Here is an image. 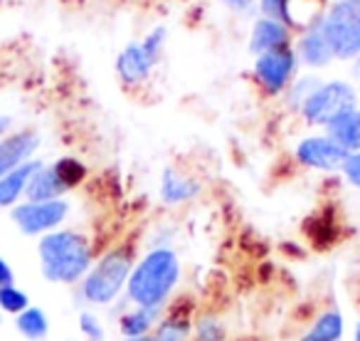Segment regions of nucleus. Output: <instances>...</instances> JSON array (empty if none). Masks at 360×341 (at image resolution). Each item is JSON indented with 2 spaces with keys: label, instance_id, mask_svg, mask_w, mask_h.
<instances>
[{
  "label": "nucleus",
  "instance_id": "1",
  "mask_svg": "<svg viewBox=\"0 0 360 341\" xmlns=\"http://www.w3.org/2000/svg\"><path fill=\"white\" fill-rule=\"evenodd\" d=\"M180 280V260L173 250H153L131 270L129 297L141 309H160Z\"/></svg>",
  "mask_w": 360,
  "mask_h": 341
},
{
  "label": "nucleus",
  "instance_id": "2",
  "mask_svg": "<svg viewBox=\"0 0 360 341\" xmlns=\"http://www.w3.org/2000/svg\"><path fill=\"white\" fill-rule=\"evenodd\" d=\"M40 267L50 282L72 285L91 265V247L84 235L72 230L50 232L40 240Z\"/></svg>",
  "mask_w": 360,
  "mask_h": 341
},
{
  "label": "nucleus",
  "instance_id": "3",
  "mask_svg": "<svg viewBox=\"0 0 360 341\" xmlns=\"http://www.w3.org/2000/svg\"><path fill=\"white\" fill-rule=\"evenodd\" d=\"M131 277V252L119 247L96 262L84 280V297L91 304H111Z\"/></svg>",
  "mask_w": 360,
  "mask_h": 341
},
{
  "label": "nucleus",
  "instance_id": "4",
  "mask_svg": "<svg viewBox=\"0 0 360 341\" xmlns=\"http://www.w3.org/2000/svg\"><path fill=\"white\" fill-rule=\"evenodd\" d=\"M321 30L335 57L360 55V0H338L321 20Z\"/></svg>",
  "mask_w": 360,
  "mask_h": 341
},
{
  "label": "nucleus",
  "instance_id": "5",
  "mask_svg": "<svg viewBox=\"0 0 360 341\" xmlns=\"http://www.w3.org/2000/svg\"><path fill=\"white\" fill-rule=\"evenodd\" d=\"M301 109L311 124L328 126L338 116L355 109V92L345 82H328L323 87H316Z\"/></svg>",
  "mask_w": 360,
  "mask_h": 341
},
{
  "label": "nucleus",
  "instance_id": "6",
  "mask_svg": "<svg viewBox=\"0 0 360 341\" xmlns=\"http://www.w3.org/2000/svg\"><path fill=\"white\" fill-rule=\"evenodd\" d=\"M67 206L65 201H42V203H22L13 211V221L25 235H37V232H47L57 228L65 221Z\"/></svg>",
  "mask_w": 360,
  "mask_h": 341
},
{
  "label": "nucleus",
  "instance_id": "7",
  "mask_svg": "<svg viewBox=\"0 0 360 341\" xmlns=\"http://www.w3.org/2000/svg\"><path fill=\"white\" fill-rule=\"evenodd\" d=\"M294 67H296V55L286 47H279V50H271L259 55L255 65L257 72V80L266 87L269 92H279L286 87V82L291 80L294 75Z\"/></svg>",
  "mask_w": 360,
  "mask_h": 341
},
{
  "label": "nucleus",
  "instance_id": "8",
  "mask_svg": "<svg viewBox=\"0 0 360 341\" xmlns=\"http://www.w3.org/2000/svg\"><path fill=\"white\" fill-rule=\"evenodd\" d=\"M301 163L311 166V168H321V170H333V168H343L345 161H348V151L343 146H338L333 139H326V136H314V139H306L299 144L296 149Z\"/></svg>",
  "mask_w": 360,
  "mask_h": 341
},
{
  "label": "nucleus",
  "instance_id": "9",
  "mask_svg": "<svg viewBox=\"0 0 360 341\" xmlns=\"http://www.w3.org/2000/svg\"><path fill=\"white\" fill-rule=\"evenodd\" d=\"M37 146H40V139L32 131H20V134H13L0 141V178L25 163L35 154Z\"/></svg>",
  "mask_w": 360,
  "mask_h": 341
},
{
  "label": "nucleus",
  "instance_id": "10",
  "mask_svg": "<svg viewBox=\"0 0 360 341\" xmlns=\"http://www.w3.org/2000/svg\"><path fill=\"white\" fill-rule=\"evenodd\" d=\"M153 65H155V57L146 50L143 42H141V45H129L119 55V60H116V70H119L121 80L129 82V85H136V82L146 80Z\"/></svg>",
  "mask_w": 360,
  "mask_h": 341
},
{
  "label": "nucleus",
  "instance_id": "11",
  "mask_svg": "<svg viewBox=\"0 0 360 341\" xmlns=\"http://www.w3.org/2000/svg\"><path fill=\"white\" fill-rule=\"evenodd\" d=\"M40 161H25L22 166L13 168L8 176L0 178V206L8 208L22 196V191H27L30 186L32 176H35L37 170H40Z\"/></svg>",
  "mask_w": 360,
  "mask_h": 341
},
{
  "label": "nucleus",
  "instance_id": "12",
  "mask_svg": "<svg viewBox=\"0 0 360 341\" xmlns=\"http://www.w3.org/2000/svg\"><path fill=\"white\" fill-rule=\"evenodd\" d=\"M65 191H70V188L65 186V181H62L60 173H57L55 163H52V166H40V170L32 176L25 193L32 203H42V201H57Z\"/></svg>",
  "mask_w": 360,
  "mask_h": 341
},
{
  "label": "nucleus",
  "instance_id": "13",
  "mask_svg": "<svg viewBox=\"0 0 360 341\" xmlns=\"http://www.w3.org/2000/svg\"><path fill=\"white\" fill-rule=\"evenodd\" d=\"M286 45H289V27L276 20H269V18L257 20L255 30H252V52L264 55V52L279 50V47Z\"/></svg>",
  "mask_w": 360,
  "mask_h": 341
},
{
  "label": "nucleus",
  "instance_id": "14",
  "mask_svg": "<svg viewBox=\"0 0 360 341\" xmlns=\"http://www.w3.org/2000/svg\"><path fill=\"white\" fill-rule=\"evenodd\" d=\"M328 139H333L338 146H343L345 151H360V111L353 109L348 114L338 116L335 121L328 124Z\"/></svg>",
  "mask_w": 360,
  "mask_h": 341
},
{
  "label": "nucleus",
  "instance_id": "15",
  "mask_svg": "<svg viewBox=\"0 0 360 341\" xmlns=\"http://www.w3.org/2000/svg\"><path fill=\"white\" fill-rule=\"evenodd\" d=\"M299 50H301L304 62H306V65H311V67H323L335 57L333 50H330V45H328V40H326L323 30H321V23H319V25H314L304 37H301Z\"/></svg>",
  "mask_w": 360,
  "mask_h": 341
},
{
  "label": "nucleus",
  "instance_id": "16",
  "mask_svg": "<svg viewBox=\"0 0 360 341\" xmlns=\"http://www.w3.org/2000/svg\"><path fill=\"white\" fill-rule=\"evenodd\" d=\"M343 336V316L340 311H326L319 316L311 331L301 341H338Z\"/></svg>",
  "mask_w": 360,
  "mask_h": 341
},
{
  "label": "nucleus",
  "instance_id": "17",
  "mask_svg": "<svg viewBox=\"0 0 360 341\" xmlns=\"http://www.w3.org/2000/svg\"><path fill=\"white\" fill-rule=\"evenodd\" d=\"M198 193V186L191 183L188 178L175 176L173 170H165L163 183H160V196L165 203H180V201H191Z\"/></svg>",
  "mask_w": 360,
  "mask_h": 341
},
{
  "label": "nucleus",
  "instance_id": "18",
  "mask_svg": "<svg viewBox=\"0 0 360 341\" xmlns=\"http://www.w3.org/2000/svg\"><path fill=\"white\" fill-rule=\"evenodd\" d=\"M15 326L22 336H27L30 341H40L47 336V316L37 306H27L25 311H20L15 319Z\"/></svg>",
  "mask_w": 360,
  "mask_h": 341
},
{
  "label": "nucleus",
  "instance_id": "19",
  "mask_svg": "<svg viewBox=\"0 0 360 341\" xmlns=\"http://www.w3.org/2000/svg\"><path fill=\"white\" fill-rule=\"evenodd\" d=\"M158 316V309H136L131 314H126L121 319V331H124L129 339H136V336H146L148 329L153 326V319Z\"/></svg>",
  "mask_w": 360,
  "mask_h": 341
},
{
  "label": "nucleus",
  "instance_id": "20",
  "mask_svg": "<svg viewBox=\"0 0 360 341\" xmlns=\"http://www.w3.org/2000/svg\"><path fill=\"white\" fill-rule=\"evenodd\" d=\"M188 331H191V326H188L186 319L170 316V319L160 321L158 334H155V341H186Z\"/></svg>",
  "mask_w": 360,
  "mask_h": 341
},
{
  "label": "nucleus",
  "instance_id": "21",
  "mask_svg": "<svg viewBox=\"0 0 360 341\" xmlns=\"http://www.w3.org/2000/svg\"><path fill=\"white\" fill-rule=\"evenodd\" d=\"M0 306L11 314H20V311L27 309V294L18 290L15 285L0 287Z\"/></svg>",
  "mask_w": 360,
  "mask_h": 341
},
{
  "label": "nucleus",
  "instance_id": "22",
  "mask_svg": "<svg viewBox=\"0 0 360 341\" xmlns=\"http://www.w3.org/2000/svg\"><path fill=\"white\" fill-rule=\"evenodd\" d=\"M55 168H57V173H60L62 181H65L67 188L77 186V183L84 178V166H82L79 161H75V159H60L55 163Z\"/></svg>",
  "mask_w": 360,
  "mask_h": 341
},
{
  "label": "nucleus",
  "instance_id": "23",
  "mask_svg": "<svg viewBox=\"0 0 360 341\" xmlns=\"http://www.w3.org/2000/svg\"><path fill=\"white\" fill-rule=\"evenodd\" d=\"M289 3L291 0H262V11L266 13L269 20H276L281 25H296V20L289 13Z\"/></svg>",
  "mask_w": 360,
  "mask_h": 341
},
{
  "label": "nucleus",
  "instance_id": "24",
  "mask_svg": "<svg viewBox=\"0 0 360 341\" xmlns=\"http://www.w3.org/2000/svg\"><path fill=\"white\" fill-rule=\"evenodd\" d=\"M195 336H198V341H222L225 339V331H222L220 321L212 319V316H205V319L198 321Z\"/></svg>",
  "mask_w": 360,
  "mask_h": 341
},
{
  "label": "nucleus",
  "instance_id": "25",
  "mask_svg": "<svg viewBox=\"0 0 360 341\" xmlns=\"http://www.w3.org/2000/svg\"><path fill=\"white\" fill-rule=\"evenodd\" d=\"M79 329L89 341H101V339H104V329H101L99 319H96L94 314H82L79 316Z\"/></svg>",
  "mask_w": 360,
  "mask_h": 341
},
{
  "label": "nucleus",
  "instance_id": "26",
  "mask_svg": "<svg viewBox=\"0 0 360 341\" xmlns=\"http://www.w3.org/2000/svg\"><path fill=\"white\" fill-rule=\"evenodd\" d=\"M343 170H345V176H348V181L353 183V186L360 188V151H358V154H350L348 156Z\"/></svg>",
  "mask_w": 360,
  "mask_h": 341
},
{
  "label": "nucleus",
  "instance_id": "27",
  "mask_svg": "<svg viewBox=\"0 0 360 341\" xmlns=\"http://www.w3.org/2000/svg\"><path fill=\"white\" fill-rule=\"evenodd\" d=\"M13 285V270L3 257H0V287H8Z\"/></svg>",
  "mask_w": 360,
  "mask_h": 341
},
{
  "label": "nucleus",
  "instance_id": "28",
  "mask_svg": "<svg viewBox=\"0 0 360 341\" xmlns=\"http://www.w3.org/2000/svg\"><path fill=\"white\" fill-rule=\"evenodd\" d=\"M220 3H225V6L235 8V11H247V8L252 6V0H220Z\"/></svg>",
  "mask_w": 360,
  "mask_h": 341
},
{
  "label": "nucleus",
  "instance_id": "29",
  "mask_svg": "<svg viewBox=\"0 0 360 341\" xmlns=\"http://www.w3.org/2000/svg\"><path fill=\"white\" fill-rule=\"evenodd\" d=\"M126 341H155V339H150V336L146 334V336H136V339H126Z\"/></svg>",
  "mask_w": 360,
  "mask_h": 341
},
{
  "label": "nucleus",
  "instance_id": "30",
  "mask_svg": "<svg viewBox=\"0 0 360 341\" xmlns=\"http://www.w3.org/2000/svg\"><path fill=\"white\" fill-rule=\"evenodd\" d=\"M8 124H11V121H8V119H0V134H3V131L8 129Z\"/></svg>",
  "mask_w": 360,
  "mask_h": 341
},
{
  "label": "nucleus",
  "instance_id": "31",
  "mask_svg": "<svg viewBox=\"0 0 360 341\" xmlns=\"http://www.w3.org/2000/svg\"><path fill=\"white\" fill-rule=\"evenodd\" d=\"M355 341H360V324L355 326Z\"/></svg>",
  "mask_w": 360,
  "mask_h": 341
}]
</instances>
